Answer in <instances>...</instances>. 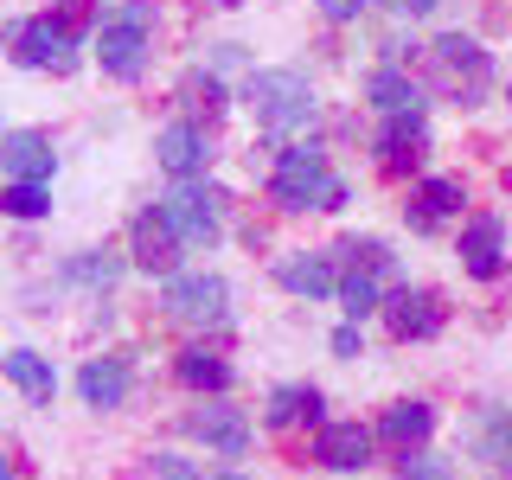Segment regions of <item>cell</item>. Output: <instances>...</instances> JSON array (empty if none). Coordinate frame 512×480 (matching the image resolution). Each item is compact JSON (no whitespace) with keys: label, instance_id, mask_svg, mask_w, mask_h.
<instances>
[{"label":"cell","instance_id":"4dcf8cb0","mask_svg":"<svg viewBox=\"0 0 512 480\" xmlns=\"http://www.w3.org/2000/svg\"><path fill=\"white\" fill-rule=\"evenodd\" d=\"M333 352H340V359H359V352H365V340H359V320H346V327L333 333Z\"/></svg>","mask_w":512,"mask_h":480},{"label":"cell","instance_id":"1f68e13d","mask_svg":"<svg viewBox=\"0 0 512 480\" xmlns=\"http://www.w3.org/2000/svg\"><path fill=\"white\" fill-rule=\"evenodd\" d=\"M314 7L327 13V20H359V7H365V0H314Z\"/></svg>","mask_w":512,"mask_h":480},{"label":"cell","instance_id":"5b68a950","mask_svg":"<svg viewBox=\"0 0 512 480\" xmlns=\"http://www.w3.org/2000/svg\"><path fill=\"white\" fill-rule=\"evenodd\" d=\"M13 39V58L32 64V71H71L77 64V32L58 20V13H39V20H20L7 26Z\"/></svg>","mask_w":512,"mask_h":480},{"label":"cell","instance_id":"8fae6325","mask_svg":"<svg viewBox=\"0 0 512 480\" xmlns=\"http://www.w3.org/2000/svg\"><path fill=\"white\" fill-rule=\"evenodd\" d=\"M314 461H320V468H333V474H359L365 461H372V429H359V423H320Z\"/></svg>","mask_w":512,"mask_h":480},{"label":"cell","instance_id":"30bf717a","mask_svg":"<svg viewBox=\"0 0 512 480\" xmlns=\"http://www.w3.org/2000/svg\"><path fill=\"white\" fill-rule=\"evenodd\" d=\"M384 320H391L397 340H436L442 333V301L429 295V288H397V295L384 301Z\"/></svg>","mask_w":512,"mask_h":480},{"label":"cell","instance_id":"4316f807","mask_svg":"<svg viewBox=\"0 0 512 480\" xmlns=\"http://www.w3.org/2000/svg\"><path fill=\"white\" fill-rule=\"evenodd\" d=\"M64 276H71V282H90V288H109V282L122 276V256H109V250H84L71 269H64Z\"/></svg>","mask_w":512,"mask_h":480},{"label":"cell","instance_id":"52a82bcc","mask_svg":"<svg viewBox=\"0 0 512 480\" xmlns=\"http://www.w3.org/2000/svg\"><path fill=\"white\" fill-rule=\"evenodd\" d=\"M429 64H436L442 90H455V96H480V90H487V52H480L474 39H461V32H448V39L429 45Z\"/></svg>","mask_w":512,"mask_h":480},{"label":"cell","instance_id":"d590c367","mask_svg":"<svg viewBox=\"0 0 512 480\" xmlns=\"http://www.w3.org/2000/svg\"><path fill=\"white\" fill-rule=\"evenodd\" d=\"M224 480H250V474H224Z\"/></svg>","mask_w":512,"mask_h":480},{"label":"cell","instance_id":"3957f363","mask_svg":"<svg viewBox=\"0 0 512 480\" xmlns=\"http://www.w3.org/2000/svg\"><path fill=\"white\" fill-rule=\"evenodd\" d=\"M244 103L256 109V122L276 128V135L314 122V90H308V77H301V71H250Z\"/></svg>","mask_w":512,"mask_h":480},{"label":"cell","instance_id":"8992f818","mask_svg":"<svg viewBox=\"0 0 512 480\" xmlns=\"http://www.w3.org/2000/svg\"><path fill=\"white\" fill-rule=\"evenodd\" d=\"M224 282L218 276H167V295H160V308L173 320H186V327H218L224 320Z\"/></svg>","mask_w":512,"mask_h":480},{"label":"cell","instance_id":"d4e9b609","mask_svg":"<svg viewBox=\"0 0 512 480\" xmlns=\"http://www.w3.org/2000/svg\"><path fill=\"white\" fill-rule=\"evenodd\" d=\"M0 212L7 218H45L52 212V192H45V180H13L0 192Z\"/></svg>","mask_w":512,"mask_h":480},{"label":"cell","instance_id":"f546056e","mask_svg":"<svg viewBox=\"0 0 512 480\" xmlns=\"http://www.w3.org/2000/svg\"><path fill=\"white\" fill-rule=\"evenodd\" d=\"M154 474H160V480H205L186 455H154Z\"/></svg>","mask_w":512,"mask_h":480},{"label":"cell","instance_id":"e0dca14e","mask_svg":"<svg viewBox=\"0 0 512 480\" xmlns=\"http://www.w3.org/2000/svg\"><path fill=\"white\" fill-rule=\"evenodd\" d=\"M276 282L288 288V295H333L340 288V276H333V256H282L276 263Z\"/></svg>","mask_w":512,"mask_h":480},{"label":"cell","instance_id":"5bb4252c","mask_svg":"<svg viewBox=\"0 0 512 480\" xmlns=\"http://www.w3.org/2000/svg\"><path fill=\"white\" fill-rule=\"evenodd\" d=\"M186 429H192V436H199L205 448L231 455V461L250 448V429H244V416H237V410H224V404H205V410H192V416H186Z\"/></svg>","mask_w":512,"mask_h":480},{"label":"cell","instance_id":"d6986e66","mask_svg":"<svg viewBox=\"0 0 512 480\" xmlns=\"http://www.w3.org/2000/svg\"><path fill=\"white\" fill-rule=\"evenodd\" d=\"M365 96H372V103L384 109V116H423V90H416L404 71H391V64H384V71H372V84H365Z\"/></svg>","mask_w":512,"mask_h":480},{"label":"cell","instance_id":"484cf974","mask_svg":"<svg viewBox=\"0 0 512 480\" xmlns=\"http://www.w3.org/2000/svg\"><path fill=\"white\" fill-rule=\"evenodd\" d=\"M340 301H346V320H365L372 308H384V301H378V276H372V269H352V276L340 282Z\"/></svg>","mask_w":512,"mask_h":480},{"label":"cell","instance_id":"cb8c5ba5","mask_svg":"<svg viewBox=\"0 0 512 480\" xmlns=\"http://www.w3.org/2000/svg\"><path fill=\"white\" fill-rule=\"evenodd\" d=\"M173 103H180L192 122H199V116L212 122V116H224V84H218V77H205V71H192L186 84L173 90Z\"/></svg>","mask_w":512,"mask_h":480},{"label":"cell","instance_id":"9a60e30c","mask_svg":"<svg viewBox=\"0 0 512 480\" xmlns=\"http://www.w3.org/2000/svg\"><path fill=\"white\" fill-rule=\"evenodd\" d=\"M423 148H429L423 116H391V122H384V135H378V160H384L391 173H410L416 160H423Z\"/></svg>","mask_w":512,"mask_h":480},{"label":"cell","instance_id":"6da1fadb","mask_svg":"<svg viewBox=\"0 0 512 480\" xmlns=\"http://www.w3.org/2000/svg\"><path fill=\"white\" fill-rule=\"evenodd\" d=\"M269 199H276L282 212H340V205H346V180L327 167V154H320L314 141H295V148L276 154Z\"/></svg>","mask_w":512,"mask_h":480},{"label":"cell","instance_id":"ffe728a7","mask_svg":"<svg viewBox=\"0 0 512 480\" xmlns=\"http://www.w3.org/2000/svg\"><path fill=\"white\" fill-rule=\"evenodd\" d=\"M461 212V180H423V192H416V205H410V224L416 231H436L442 218H455Z\"/></svg>","mask_w":512,"mask_h":480},{"label":"cell","instance_id":"83f0119b","mask_svg":"<svg viewBox=\"0 0 512 480\" xmlns=\"http://www.w3.org/2000/svg\"><path fill=\"white\" fill-rule=\"evenodd\" d=\"M340 256H346L352 269H372V276H378L384 263H391V250H384V244H372V237H365V244H359V237H352V244H340Z\"/></svg>","mask_w":512,"mask_h":480},{"label":"cell","instance_id":"7402d4cb","mask_svg":"<svg viewBox=\"0 0 512 480\" xmlns=\"http://www.w3.org/2000/svg\"><path fill=\"white\" fill-rule=\"evenodd\" d=\"M269 423H276V429L320 423V391H314V384H282V391H269Z\"/></svg>","mask_w":512,"mask_h":480},{"label":"cell","instance_id":"e575fe53","mask_svg":"<svg viewBox=\"0 0 512 480\" xmlns=\"http://www.w3.org/2000/svg\"><path fill=\"white\" fill-rule=\"evenodd\" d=\"M212 7H244V0H212Z\"/></svg>","mask_w":512,"mask_h":480},{"label":"cell","instance_id":"2e32d148","mask_svg":"<svg viewBox=\"0 0 512 480\" xmlns=\"http://www.w3.org/2000/svg\"><path fill=\"white\" fill-rule=\"evenodd\" d=\"M77 397H84L90 410H116L128 397V365L122 359H90L84 372H77Z\"/></svg>","mask_w":512,"mask_h":480},{"label":"cell","instance_id":"277c9868","mask_svg":"<svg viewBox=\"0 0 512 480\" xmlns=\"http://www.w3.org/2000/svg\"><path fill=\"white\" fill-rule=\"evenodd\" d=\"M160 212H167V224H173V237H180V244H212L218 237V218H224V192L218 186H199V180H180L167 192V199H160Z\"/></svg>","mask_w":512,"mask_h":480},{"label":"cell","instance_id":"9c48e42d","mask_svg":"<svg viewBox=\"0 0 512 480\" xmlns=\"http://www.w3.org/2000/svg\"><path fill=\"white\" fill-rule=\"evenodd\" d=\"M128 237H135V269H148V276H173V263H180V237H173V224L160 205H148L135 224H128Z\"/></svg>","mask_w":512,"mask_h":480},{"label":"cell","instance_id":"4fadbf2b","mask_svg":"<svg viewBox=\"0 0 512 480\" xmlns=\"http://www.w3.org/2000/svg\"><path fill=\"white\" fill-rule=\"evenodd\" d=\"M461 263H468V276L493 282L506 269V231L500 218H468V231H461Z\"/></svg>","mask_w":512,"mask_h":480},{"label":"cell","instance_id":"44dd1931","mask_svg":"<svg viewBox=\"0 0 512 480\" xmlns=\"http://www.w3.org/2000/svg\"><path fill=\"white\" fill-rule=\"evenodd\" d=\"M429 429H436V410H429V404H391V410L378 416V436L397 442V448H416Z\"/></svg>","mask_w":512,"mask_h":480},{"label":"cell","instance_id":"ba28073f","mask_svg":"<svg viewBox=\"0 0 512 480\" xmlns=\"http://www.w3.org/2000/svg\"><path fill=\"white\" fill-rule=\"evenodd\" d=\"M154 160L173 173V180H199L205 167H212V141H205L199 122H173L154 135Z\"/></svg>","mask_w":512,"mask_h":480},{"label":"cell","instance_id":"ac0fdd59","mask_svg":"<svg viewBox=\"0 0 512 480\" xmlns=\"http://www.w3.org/2000/svg\"><path fill=\"white\" fill-rule=\"evenodd\" d=\"M0 372H7L13 384H20V391L32 397V404H52L58 397V378H52V359H39V352L32 346H13L7 359H0Z\"/></svg>","mask_w":512,"mask_h":480},{"label":"cell","instance_id":"7c38bea8","mask_svg":"<svg viewBox=\"0 0 512 480\" xmlns=\"http://www.w3.org/2000/svg\"><path fill=\"white\" fill-rule=\"evenodd\" d=\"M0 167L13 173V180H45L52 186V141L39 135V128H13V135H0Z\"/></svg>","mask_w":512,"mask_h":480},{"label":"cell","instance_id":"836d02e7","mask_svg":"<svg viewBox=\"0 0 512 480\" xmlns=\"http://www.w3.org/2000/svg\"><path fill=\"white\" fill-rule=\"evenodd\" d=\"M0 480H13V468H7V455H0Z\"/></svg>","mask_w":512,"mask_h":480},{"label":"cell","instance_id":"7a4b0ae2","mask_svg":"<svg viewBox=\"0 0 512 480\" xmlns=\"http://www.w3.org/2000/svg\"><path fill=\"white\" fill-rule=\"evenodd\" d=\"M148 32H154V7L148 0H122L96 20V58L109 77H141L148 64Z\"/></svg>","mask_w":512,"mask_h":480},{"label":"cell","instance_id":"603a6c76","mask_svg":"<svg viewBox=\"0 0 512 480\" xmlns=\"http://www.w3.org/2000/svg\"><path fill=\"white\" fill-rule=\"evenodd\" d=\"M180 378L192 384V391H212V397L231 391V365H224L218 352H205V346H186L180 352Z\"/></svg>","mask_w":512,"mask_h":480},{"label":"cell","instance_id":"f1b7e54d","mask_svg":"<svg viewBox=\"0 0 512 480\" xmlns=\"http://www.w3.org/2000/svg\"><path fill=\"white\" fill-rule=\"evenodd\" d=\"M404 480H448V461L423 455V448H404Z\"/></svg>","mask_w":512,"mask_h":480},{"label":"cell","instance_id":"d6a6232c","mask_svg":"<svg viewBox=\"0 0 512 480\" xmlns=\"http://www.w3.org/2000/svg\"><path fill=\"white\" fill-rule=\"evenodd\" d=\"M384 7H391V13H410V20H416V13H429L436 0H384Z\"/></svg>","mask_w":512,"mask_h":480}]
</instances>
